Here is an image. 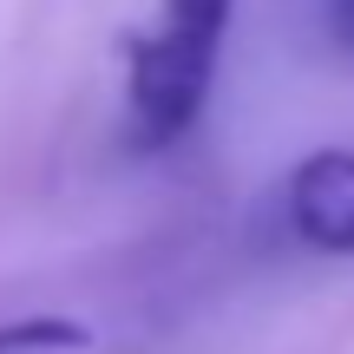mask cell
Listing matches in <instances>:
<instances>
[{"instance_id": "cell-1", "label": "cell", "mask_w": 354, "mask_h": 354, "mask_svg": "<svg viewBox=\"0 0 354 354\" xmlns=\"http://www.w3.org/2000/svg\"><path fill=\"white\" fill-rule=\"evenodd\" d=\"M230 13L236 0H165L151 33L125 39L131 59V131L138 145H171L197 125L203 99L216 79V53H223Z\"/></svg>"}, {"instance_id": "cell-3", "label": "cell", "mask_w": 354, "mask_h": 354, "mask_svg": "<svg viewBox=\"0 0 354 354\" xmlns=\"http://www.w3.org/2000/svg\"><path fill=\"white\" fill-rule=\"evenodd\" d=\"M33 348H66V354H86L92 335L79 322H59V315H39V322H13L0 328V354H33Z\"/></svg>"}, {"instance_id": "cell-4", "label": "cell", "mask_w": 354, "mask_h": 354, "mask_svg": "<svg viewBox=\"0 0 354 354\" xmlns=\"http://www.w3.org/2000/svg\"><path fill=\"white\" fill-rule=\"evenodd\" d=\"M335 33L354 39V0H335Z\"/></svg>"}, {"instance_id": "cell-2", "label": "cell", "mask_w": 354, "mask_h": 354, "mask_svg": "<svg viewBox=\"0 0 354 354\" xmlns=\"http://www.w3.org/2000/svg\"><path fill=\"white\" fill-rule=\"evenodd\" d=\"M289 223L328 256H354V151H315L289 177Z\"/></svg>"}]
</instances>
